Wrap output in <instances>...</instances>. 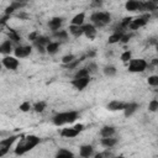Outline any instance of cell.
<instances>
[{
	"label": "cell",
	"instance_id": "obj_47",
	"mask_svg": "<svg viewBox=\"0 0 158 158\" xmlns=\"http://www.w3.org/2000/svg\"><path fill=\"white\" fill-rule=\"evenodd\" d=\"M95 56V52H89L88 53V57H94Z\"/></svg>",
	"mask_w": 158,
	"mask_h": 158
},
{
	"label": "cell",
	"instance_id": "obj_42",
	"mask_svg": "<svg viewBox=\"0 0 158 158\" xmlns=\"http://www.w3.org/2000/svg\"><path fill=\"white\" fill-rule=\"evenodd\" d=\"M102 5V0H93V2H91V6H94V7H100Z\"/></svg>",
	"mask_w": 158,
	"mask_h": 158
},
{
	"label": "cell",
	"instance_id": "obj_33",
	"mask_svg": "<svg viewBox=\"0 0 158 158\" xmlns=\"http://www.w3.org/2000/svg\"><path fill=\"white\" fill-rule=\"evenodd\" d=\"M131 21H132V17H125V19L122 20V22L120 23V27H121V28H123V30H125V28H127V27H128V25L131 23Z\"/></svg>",
	"mask_w": 158,
	"mask_h": 158
},
{
	"label": "cell",
	"instance_id": "obj_21",
	"mask_svg": "<svg viewBox=\"0 0 158 158\" xmlns=\"http://www.w3.org/2000/svg\"><path fill=\"white\" fill-rule=\"evenodd\" d=\"M114 133H115V127L112 126H105L100 130V135L102 137H111Z\"/></svg>",
	"mask_w": 158,
	"mask_h": 158
},
{
	"label": "cell",
	"instance_id": "obj_34",
	"mask_svg": "<svg viewBox=\"0 0 158 158\" xmlns=\"http://www.w3.org/2000/svg\"><path fill=\"white\" fill-rule=\"evenodd\" d=\"M148 109H149V111H152V112H156L157 111V109H158V101L154 99V100H152L151 102H149V106H148Z\"/></svg>",
	"mask_w": 158,
	"mask_h": 158
},
{
	"label": "cell",
	"instance_id": "obj_46",
	"mask_svg": "<svg viewBox=\"0 0 158 158\" xmlns=\"http://www.w3.org/2000/svg\"><path fill=\"white\" fill-rule=\"evenodd\" d=\"M9 17H10V15H6V14H5V16L0 19V25H4V23L7 21V19H9Z\"/></svg>",
	"mask_w": 158,
	"mask_h": 158
},
{
	"label": "cell",
	"instance_id": "obj_13",
	"mask_svg": "<svg viewBox=\"0 0 158 158\" xmlns=\"http://www.w3.org/2000/svg\"><path fill=\"white\" fill-rule=\"evenodd\" d=\"M62 22H63V19H62V17H53L52 20H49L48 26H49L51 30L57 31V30H59V27L62 26Z\"/></svg>",
	"mask_w": 158,
	"mask_h": 158
},
{
	"label": "cell",
	"instance_id": "obj_25",
	"mask_svg": "<svg viewBox=\"0 0 158 158\" xmlns=\"http://www.w3.org/2000/svg\"><path fill=\"white\" fill-rule=\"evenodd\" d=\"M122 35H123L122 32H115L114 35H111V36L109 37V43H110V44H112V43L118 42V41L121 40V36H122Z\"/></svg>",
	"mask_w": 158,
	"mask_h": 158
},
{
	"label": "cell",
	"instance_id": "obj_14",
	"mask_svg": "<svg viewBox=\"0 0 158 158\" xmlns=\"http://www.w3.org/2000/svg\"><path fill=\"white\" fill-rule=\"evenodd\" d=\"M138 109V105L136 102H131V104H126L125 107H123V111H125V116L126 117H130L133 112H136V110Z\"/></svg>",
	"mask_w": 158,
	"mask_h": 158
},
{
	"label": "cell",
	"instance_id": "obj_41",
	"mask_svg": "<svg viewBox=\"0 0 158 158\" xmlns=\"http://www.w3.org/2000/svg\"><path fill=\"white\" fill-rule=\"evenodd\" d=\"M130 38H131V35H122L120 41H121L122 43H127V42L130 41Z\"/></svg>",
	"mask_w": 158,
	"mask_h": 158
},
{
	"label": "cell",
	"instance_id": "obj_22",
	"mask_svg": "<svg viewBox=\"0 0 158 158\" xmlns=\"http://www.w3.org/2000/svg\"><path fill=\"white\" fill-rule=\"evenodd\" d=\"M116 143H117V139H116V138L104 137V138L101 139V144H102L104 147H106V148H111V147H114Z\"/></svg>",
	"mask_w": 158,
	"mask_h": 158
},
{
	"label": "cell",
	"instance_id": "obj_27",
	"mask_svg": "<svg viewBox=\"0 0 158 158\" xmlns=\"http://www.w3.org/2000/svg\"><path fill=\"white\" fill-rule=\"evenodd\" d=\"M104 74L107 75V77H112L116 74V68L114 65H106L104 68Z\"/></svg>",
	"mask_w": 158,
	"mask_h": 158
},
{
	"label": "cell",
	"instance_id": "obj_44",
	"mask_svg": "<svg viewBox=\"0 0 158 158\" xmlns=\"http://www.w3.org/2000/svg\"><path fill=\"white\" fill-rule=\"evenodd\" d=\"M14 11H15V9H14L12 6H7L6 10H5V14H6V15H10V14H12Z\"/></svg>",
	"mask_w": 158,
	"mask_h": 158
},
{
	"label": "cell",
	"instance_id": "obj_49",
	"mask_svg": "<svg viewBox=\"0 0 158 158\" xmlns=\"http://www.w3.org/2000/svg\"><path fill=\"white\" fill-rule=\"evenodd\" d=\"M16 1H20V2H25L26 0H16Z\"/></svg>",
	"mask_w": 158,
	"mask_h": 158
},
{
	"label": "cell",
	"instance_id": "obj_50",
	"mask_svg": "<svg viewBox=\"0 0 158 158\" xmlns=\"http://www.w3.org/2000/svg\"><path fill=\"white\" fill-rule=\"evenodd\" d=\"M1 67H2V64H1V63H0V69H1Z\"/></svg>",
	"mask_w": 158,
	"mask_h": 158
},
{
	"label": "cell",
	"instance_id": "obj_2",
	"mask_svg": "<svg viewBox=\"0 0 158 158\" xmlns=\"http://www.w3.org/2000/svg\"><path fill=\"white\" fill-rule=\"evenodd\" d=\"M78 118V112L77 111H67V112H60L53 116V123L56 126H62L65 123H72Z\"/></svg>",
	"mask_w": 158,
	"mask_h": 158
},
{
	"label": "cell",
	"instance_id": "obj_19",
	"mask_svg": "<svg viewBox=\"0 0 158 158\" xmlns=\"http://www.w3.org/2000/svg\"><path fill=\"white\" fill-rule=\"evenodd\" d=\"M69 31L74 37H80L83 35V26H78V25H70L69 26Z\"/></svg>",
	"mask_w": 158,
	"mask_h": 158
},
{
	"label": "cell",
	"instance_id": "obj_11",
	"mask_svg": "<svg viewBox=\"0 0 158 158\" xmlns=\"http://www.w3.org/2000/svg\"><path fill=\"white\" fill-rule=\"evenodd\" d=\"M89 77H84V78H75L72 80V85L78 89V90H83L88 84H89Z\"/></svg>",
	"mask_w": 158,
	"mask_h": 158
},
{
	"label": "cell",
	"instance_id": "obj_36",
	"mask_svg": "<svg viewBox=\"0 0 158 158\" xmlns=\"http://www.w3.org/2000/svg\"><path fill=\"white\" fill-rule=\"evenodd\" d=\"M131 59V52L130 51H125L122 54H121V60L122 62H128Z\"/></svg>",
	"mask_w": 158,
	"mask_h": 158
},
{
	"label": "cell",
	"instance_id": "obj_7",
	"mask_svg": "<svg viewBox=\"0 0 158 158\" xmlns=\"http://www.w3.org/2000/svg\"><path fill=\"white\" fill-rule=\"evenodd\" d=\"M148 20H149V14H148V15H144V16H142V17H137L136 20L132 19V21H131V23L128 25V27H130L131 30H137V28L144 26Z\"/></svg>",
	"mask_w": 158,
	"mask_h": 158
},
{
	"label": "cell",
	"instance_id": "obj_26",
	"mask_svg": "<svg viewBox=\"0 0 158 158\" xmlns=\"http://www.w3.org/2000/svg\"><path fill=\"white\" fill-rule=\"evenodd\" d=\"M53 36L56 37V38H58V40H67L68 38V33H67V31H64V30H60V31H54V33H53Z\"/></svg>",
	"mask_w": 158,
	"mask_h": 158
},
{
	"label": "cell",
	"instance_id": "obj_9",
	"mask_svg": "<svg viewBox=\"0 0 158 158\" xmlns=\"http://www.w3.org/2000/svg\"><path fill=\"white\" fill-rule=\"evenodd\" d=\"M32 48L30 46H19L15 48V56L16 58H25L31 54Z\"/></svg>",
	"mask_w": 158,
	"mask_h": 158
},
{
	"label": "cell",
	"instance_id": "obj_30",
	"mask_svg": "<svg viewBox=\"0 0 158 158\" xmlns=\"http://www.w3.org/2000/svg\"><path fill=\"white\" fill-rule=\"evenodd\" d=\"M83 59H85V57H81V58H79V59H73L70 63H68V64H65V67L68 68V69H73V68H75Z\"/></svg>",
	"mask_w": 158,
	"mask_h": 158
},
{
	"label": "cell",
	"instance_id": "obj_24",
	"mask_svg": "<svg viewBox=\"0 0 158 158\" xmlns=\"http://www.w3.org/2000/svg\"><path fill=\"white\" fill-rule=\"evenodd\" d=\"M49 42H51L49 38H48V37H44V36H38V37L33 41L35 46H47Z\"/></svg>",
	"mask_w": 158,
	"mask_h": 158
},
{
	"label": "cell",
	"instance_id": "obj_51",
	"mask_svg": "<svg viewBox=\"0 0 158 158\" xmlns=\"http://www.w3.org/2000/svg\"><path fill=\"white\" fill-rule=\"evenodd\" d=\"M152 1H154V2H157V1H158V0H152Z\"/></svg>",
	"mask_w": 158,
	"mask_h": 158
},
{
	"label": "cell",
	"instance_id": "obj_45",
	"mask_svg": "<svg viewBox=\"0 0 158 158\" xmlns=\"http://www.w3.org/2000/svg\"><path fill=\"white\" fill-rule=\"evenodd\" d=\"M36 47H37V49H38V52H40V53H42V54L47 53V52H46V48H44V46H36Z\"/></svg>",
	"mask_w": 158,
	"mask_h": 158
},
{
	"label": "cell",
	"instance_id": "obj_10",
	"mask_svg": "<svg viewBox=\"0 0 158 158\" xmlns=\"http://www.w3.org/2000/svg\"><path fill=\"white\" fill-rule=\"evenodd\" d=\"M125 7L127 11H142V1L139 0H128L125 4Z\"/></svg>",
	"mask_w": 158,
	"mask_h": 158
},
{
	"label": "cell",
	"instance_id": "obj_32",
	"mask_svg": "<svg viewBox=\"0 0 158 158\" xmlns=\"http://www.w3.org/2000/svg\"><path fill=\"white\" fill-rule=\"evenodd\" d=\"M57 157H73V153L70 151H68V149L62 148V149H59L57 152Z\"/></svg>",
	"mask_w": 158,
	"mask_h": 158
},
{
	"label": "cell",
	"instance_id": "obj_8",
	"mask_svg": "<svg viewBox=\"0 0 158 158\" xmlns=\"http://www.w3.org/2000/svg\"><path fill=\"white\" fill-rule=\"evenodd\" d=\"M1 64H2L5 68H7V69L15 70V69L19 67V60H17V58H16V57L6 56V57H4V59H2V62H1Z\"/></svg>",
	"mask_w": 158,
	"mask_h": 158
},
{
	"label": "cell",
	"instance_id": "obj_3",
	"mask_svg": "<svg viewBox=\"0 0 158 158\" xmlns=\"http://www.w3.org/2000/svg\"><path fill=\"white\" fill-rule=\"evenodd\" d=\"M90 20L96 27H102L111 21V15L109 12H94L90 16Z\"/></svg>",
	"mask_w": 158,
	"mask_h": 158
},
{
	"label": "cell",
	"instance_id": "obj_15",
	"mask_svg": "<svg viewBox=\"0 0 158 158\" xmlns=\"http://www.w3.org/2000/svg\"><path fill=\"white\" fill-rule=\"evenodd\" d=\"M125 105H126V104H123V102H121V101L114 100V101L109 102L107 109H109V110H111V111H118V110H123Z\"/></svg>",
	"mask_w": 158,
	"mask_h": 158
},
{
	"label": "cell",
	"instance_id": "obj_17",
	"mask_svg": "<svg viewBox=\"0 0 158 158\" xmlns=\"http://www.w3.org/2000/svg\"><path fill=\"white\" fill-rule=\"evenodd\" d=\"M11 49H12V44H11L10 40H7L0 44V53L1 54H9L11 52Z\"/></svg>",
	"mask_w": 158,
	"mask_h": 158
},
{
	"label": "cell",
	"instance_id": "obj_38",
	"mask_svg": "<svg viewBox=\"0 0 158 158\" xmlns=\"http://www.w3.org/2000/svg\"><path fill=\"white\" fill-rule=\"evenodd\" d=\"M10 6H12L15 10H17V9L23 7V6H25V2H20V1H16V0H15V1H14V2L10 5Z\"/></svg>",
	"mask_w": 158,
	"mask_h": 158
},
{
	"label": "cell",
	"instance_id": "obj_48",
	"mask_svg": "<svg viewBox=\"0 0 158 158\" xmlns=\"http://www.w3.org/2000/svg\"><path fill=\"white\" fill-rule=\"evenodd\" d=\"M152 63H153V65H157V64H158V60H157V59H153Z\"/></svg>",
	"mask_w": 158,
	"mask_h": 158
},
{
	"label": "cell",
	"instance_id": "obj_4",
	"mask_svg": "<svg viewBox=\"0 0 158 158\" xmlns=\"http://www.w3.org/2000/svg\"><path fill=\"white\" fill-rule=\"evenodd\" d=\"M128 70L132 73H142L147 68V62L144 59H130Z\"/></svg>",
	"mask_w": 158,
	"mask_h": 158
},
{
	"label": "cell",
	"instance_id": "obj_16",
	"mask_svg": "<svg viewBox=\"0 0 158 158\" xmlns=\"http://www.w3.org/2000/svg\"><path fill=\"white\" fill-rule=\"evenodd\" d=\"M79 154L80 157H90L93 154V147L90 144H84L80 147V151H79Z\"/></svg>",
	"mask_w": 158,
	"mask_h": 158
},
{
	"label": "cell",
	"instance_id": "obj_43",
	"mask_svg": "<svg viewBox=\"0 0 158 158\" xmlns=\"http://www.w3.org/2000/svg\"><path fill=\"white\" fill-rule=\"evenodd\" d=\"M37 37H38V33H37L36 31H33V32H31V33L28 35V40H31V41H35Z\"/></svg>",
	"mask_w": 158,
	"mask_h": 158
},
{
	"label": "cell",
	"instance_id": "obj_28",
	"mask_svg": "<svg viewBox=\"0 0 158 158\" xmlns=\"http://www.w3.org/2000/svg\"><path fill=\"white\" fill-rule=\"evenodd\" d=\"M9 38L12 40L14 42H20V40H21L20 35L15 30H12V28H10V31H9Z\"/></svg>",
	"mask_w": 158,
	"mask_h": 158
},
{
	"label": "cell",
	"instance_id": "obj_31",
	"mask_svg": "<svg viewBox=\"0 0 158 158\" xmlns=\"http://www.w3.org/2000/svg\"><path fill=\"white\" fill-rule=\"evenodd\" d=\"M89 70L86 68H81L75 73V78H84V77H89Z\"/></svg>",
	"mask_w": 158,
	"mask_h": 158
},
{
	"label": "cell",
	"instance_id": "obj_6",
	"mask_svg": "<svg viewBox=\"0 0 158 158\" xmlns=\"http://www.w3.org/2000/svg\"><path fill=\"white\" fill-rule=\"evenodd\" d=\"M16 138H17V136H10L9 138H5V139H1L0 141V157L5 156L9 152L10 147L16 141Z\"/></svg>",
	"mask_w": 158,
	"mask_h": 158
},
{
	"label": "cell",
	"instance_id": "obj_12",
	"mask_svg": "<svg viewBox=\"0 0 158 158\" xmlns=\"http://www.w3.org/2000/svg\"><path fill=\"white\" fill-rule=\"evenodd\" d=\"M83 35H85L89 40H94L96 36V28L93 25H85L83 26Z\"/></svg>",
	"mask_w": 158,
	"mask_h": 158
},
{
	"label": "cell",
	"instance_id": "obj_18",
	"mask_svg": "<svg viewBox=\"0 0 158 158\" xmlns=\"http://www.w3.org/2000/svg\"><path fill=\"white\" fill-rule=\"evenodd\" d=\"M59 49V43L58 42H49L47 46H46V52L49 53V54H56Z\"/></svg>",
	"mask_w": 158,
	"mask_h": 158
},
{
	"label": "cell",
	"instance_id": "obj_23",
	"mask_svg": "<svg viewBox=\"0 0 158 158\" xmlns=\"http://www.w3.org/2000/svg\"><path fill=\"white\" fill-rule=\"evenodd\" d=\"M85 20V14L84 12H80L78 15H75L73 19H72V25H78V26H81L83 22Z\"/></svg>",
	"mask_w": 158,
	"mask_h": 158
},
{
	"label": "cell",
	"instance_id": "obj_20",
	"mask_svg": "<svg viewBox=\"0 0 158 158\" xmlns=\"http://www.w3.org/2000/svg\"><path fill=\"white\" fill-rule=\"evenodd\" d=\"M157 10V4L152 0L149 1H146V2H142V11H154Z\"/></svg>",
	"mask_w": 158,
	"mask_h": 158
},
{
	"label": "cell",
	"instance_id": "obj_40",
	"mask_svg": "<svg viewBox=\"0 0 158 158\" xmlns=\"http://www.w3.org/2000/svg\"><path fill=\"white\" fill-rule=\"evenodd\" d=\"M86 69L89 70V73H95L96 72V64L95 63H89V65H88Z\"/></svg>",
	"mask_w": 158,
	"mask_h": 158
},
{
	"label": "cell",
	"instance_id": "obj_5",
	"mask_svg": "<svg viewBox=\"0 0 158 158\" xmlns=\"http://www.w3.org/2000/svg\"><path fill=\"white\" fill-rule=\"evenodd\" d=\"M84 128L83 125H75L74 127H68V128H63L60 131V136L63 137H67V138H73V137H77L79 135V132H81Z\"/></svg>",
	"mask_w": 158,
	"mask_h": 158
},
{
	"label": "cell",
	"instance_id": "obj_1",
	"mask_svg": "<svg viewBox=\"0 0 158 158\" xmlns=\"http://www.w3.org/2000/svg\"><path fill=\"white\" fill-rule=\"evenodd\" d=\"M40 143V138L37 136H33V135H28L23 138L20 139V142L17 143L16 146V149H15V153L17 156H21V154H25L26 152L31 151L32 148H35L37 144Z\"/></svg>",
	"mask_w": 158,
	"mask_h": 158
},
{
	"label": "cell",
	"instance_id": "obj_29",
	"mask_svg": "<svg viewBox=\"0 0 158 158\" xmlns=\"http://www.w3.org/2000/svg\"><path fill=\"white\" fill-rule=\"evenodd\" d=\"M46 109V102L44 101H40V102H36L35 106H33V110L36 112H43V110Z\"/></svg>",
	"mask_w": 158,
	"mask_h": 158
},
{
	"label": "cell",
	"instance_id": "obj_39",
	"mask_svg": "<svg viewBox=\"0 0 158 158\" xmlns=\"http://www.w3.org/2000/svg\"><path fill=\"white\" fill-rule=\"evenodd\" d=\"M20 110H21V111H23V112L28 111V110H30V102H27V101L22 102V104L20 105Z\"/></svg>",
	"mask_w": 158,
	"mask_h": 158
},
{
	"label": "cell",
	"instance_id": "obj_37",
	"mask_svg": "<svg viewBox=\"0 0 158 158\" xmlns=\"http://www.w3.org/2000/svg\"><path fill=\"white\" fill-rule=\"evenodd\" d=\"M73 59H75V57H74L73 54H67V56H64V57L62 58V62H63V64H68V63H70Z\"/></svg>",
	"mask_w": 158,
	"mask_h": 158
},
{
	"label": "cell",
	"instance_id": "obj_35",
	"mask_svg": "<svg viewBox=\"0 0 158 158\" xmlns=\"http://www.w3.org/2000/svg\"><path fill=\"white\" fill-rule=\"evenodd\" d=\"M148 84L152 86H157L158 85V77L157 75H152L148 78Z\"/></svg>",
	"mask_w": 158,
	"mask_h": 158
}]
</instances>
